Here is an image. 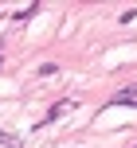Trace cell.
I'll use <instances>...</instances> for the list:
<instances>
[{
	"instance_id": "obj_4",
	"label": "cell",
	"mask_w": 137,
	"mask_h": 148,
	"mask_svg": "<svg viewBox=\"0 0 137 148\" xmlns=\"http://www.w3.org/2000/svg\"><path fill=\"white\" fill-rule=\"evenodd\" d=\"M39 74H43V78H51V74H59V66H55V62H43V66H39Z\"/></svg>"
},
{
	"instance_id": "obj_3",
	"label": "cell",
	"mask_w": 137,
	"mask_h": 148,
	"mask_svg": "<svg viewBox=\"0 0 137 148\" xmlns=\"http://www.w3.org/2000/svg\"><path fill=\"white\" fill-rule=\"evenodd\" d=\"M39 12V4H28V8H20V12H12V20H28V16H35Z\"/></svg>"
},
{
	"instance_id": "obj_6",
	"label": "cell",
	"mask_w": 137,
	"mask_h": 148,
	"mask_svg": "<svg viewBox=\"0 0 137 148\" xmlns=\"http://www.w3.org/2000/svg\"><path fill=\"white\" fill-rule=\"evenodd\" d=\"M0 51H4V43H0Z\"/></svg>"
},
{
	"instance_id": "obj_2",
	"label": "cell",
	"mask_w": 137,
	"mask_h": 148,
	"mask_svg": "<svg viewBox=\"0 0 137 148\" xmlns=\"http://www.w3.org/2000/svg\"><path fill=\"white\" fill-rule=\"evenodd\" d=\"M67 109H75V105H71V101H55L51 109H47V117H43V125H51V121H59V117H63V113H67Z\"/></svg>"
},
{
	"instance_id": "obj_5",
	"label": "cell",
	"mask_w": 137,
	"mask_h": 148,
	"mask_svg": "<svg viewBox=\"0 0 137 148\" xmlns=\"http://www.w3.org/2000/svg\"><path fill=\"white\" fill-rule=\"evenodd\" d=\"M0 144H4V148H20V140H12L8 133H0Z\"/></svg>"
},
{
	"instance_id": "obj_1",
	"label": "cell",
	"mask_w": 137,
	"mask_h": 148,
	"mask_svg": "<svg viewBox=\"0 0 137 148\" xmlns=\"http://www.w3.org/2000/svg\"><path fill=\"white\" fill-rule=\"evenodd\" d=\"M137 101V86H125V90H118V94H114V101H110V105H133Z\"/></svg>"
}]
</instances>
